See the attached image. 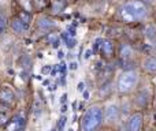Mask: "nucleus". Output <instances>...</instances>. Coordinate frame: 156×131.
Instances as JSON below:
<instances>
[{"mask_svg": "<svg viewBox=\"0 0 156 131\" xmlns=\"http://www.w3.org/2000/svg\"><path fill=\"white\" fill-rule=\"evenodd\" d=\"M38 26H40V29H43V30H48V29H51V27L55 26V22L52 21V19L47 18V16H44V18H41L40 21H38Z\"/></svg>", "mask_w": 156, "mask_h": 131, "instance_id": "obj_10", "label": "nucleus"}, {"mask_svg": "<svg viewBox=\"0 0 156 131\" xmlns=\"http://www.w3.org/2000/svg\"><path fill=\"white\" fill-rule=\"evenodd\" d=\"M66 111H67V107H66V105H63V107H62V112H66Z\"/></svg>", "mask_w": 156, "mask_h": 131, "instance_id": "obj_26", "label": "nucleus"}, {"mask_svg": "<svg viewBox=\"0 0 156 131\" xmlns=\"http://www.w3.org/2000/svg\"><path fill=\"white\" fill-rule=\"evenodd\" d=\"M14 131H23V129H16V130H14Z\"/></svg>", "mask_w": 156, "mask_h": 131, "instance_id": "obj_27", "label": "nucleus"}, {"mask_svg": "<svg viewBox=\"0 0 156 131\" xmlns=\"http://www.w3.org/2000/svg\"><path fill=\"white\" fill-rule=\"evenodd\" d=\"M101 53L104 55V56H107V57H110L111 55L114 53V45H112L111 41L105 40V41H103L101 43Z\"/></svg>", "mask_w": 156, "mask_h": 131, "instance_id": "obj_8", "label": "nucleus"}, {"mask_svg": "<svg viewBox=\"0 0 156 131\" xmlns=\"http://www.w3.org/2000/svg\"><path fill=\"white\" fill-rule=\"evenodd\" d=\"M19 19H21L22 22H23L25 25H27L30 22V14L29 12H25V11H22L21 14H19Z\"/></svg>", "mask_w": 156, "mask_h": 131, "instance_id": "obj_16", "label": "nucleus"}, {"mask_svg": "<svg viewBox=\"0 0 156 131\" xmlns=\"http://www.w3.org/2000/svg\"><path fill=\"white\" fill-rule=\"evenodd\" d=\"M15 101V94L10 88H2L0 89V102L4 105H11Z\"/></svg>", "mask_w": 156, "mask_h": 131, "instance_id": "obj_5", "label": "nucleus"}, {"mask_svg": "<svg viewBox=\"0 0 156 131\" xmlns=\"http://www.w3.org/2000/svg\"><path fill=\"white\" fill-rule=\"evenodd\" d=\"M34 113L36 115H40V105H38L37 101H36V104H34Z\"/></svg>", "mask_w": 156, "mask_h": 131, "instance_id": "obj_19", "label": "nucleus"}, {"mask_svg": "<svg viewBox=\"0 0 156 131\" xmlns=\"http://www.w3.org/2000/svg\"><path fill=\"white\" fill-rule=\"evenodd\" d=\"M66 98H67V94H63V96H62V98H60V101H62L63 102V104H65V102H66Z\"/></svg>", "mask_w": 156, "mask_h": 131, "instance_id": "obj_24", "label": "nucleus"}, {"mask_svg": "<svg viewBox=\"0 0 156 131\" xmlns=\"http://www.w3.org/2000/svg\"><path fill=\"white\" fill-rule=\"evenodd\" d=\"M66 122H67V119H66V116H62V118L58 120V124H56V131H63L66 126Z\"/></svg>", "mask_w": 156, "mask_h": 131, "instance_id": "obj_14", "label": "nucleus"}, {"mask_svg": "<svg viewBox=\"0 0 156 131\" xmlns=\"http://www.w3.org/2000/svg\"><path fill=\"white\" fill-rule=\"evenodd\" d=\"M90 55H92V51H86L85 52V59H89V57H90Z\"/></svg>", "mask_w": 156, "mask_h": 131, "instance_id": "obj_23", "label": "nucleus"}, {"mask_svg": "<svg viewBox=\"0 0 156 131\" xmlns=\"http://www.w3.org/2000/svg\"><path fill=\"white\" fill-rule=\"evenodd\" d=\"M104 116H105V119H107L108 122H115L116 119H118V116H119L118 107H116V105H114V104L108 105L107 109H105V115Z\"/></svg>", "mask_w": 156, "mask_h": 131, "instance_id": "obj_6", "label": "nucleus"}, {"mask_svg": "<svg viewBox=\"0 0 156 131\" xmlns=\"http://www.w3.org/2000/svg\"><path fill=\"white\" fill-rule=\"evenodd\" d=\"M70 68H71V70H77V63H76V62L70 63Z\"/></svg>", "mask_w": 156, "mask_h": 131, "instance_id": "obj_22", "label": "nucleus"}, {"mask_svg": "<svg viewBox=\"0 0 156 131\" xmlns=\"http://www.w3.org/2000/svg\"><path fill=\"white\" fill-rule=\"evenodd\" d=\"M59 71L62 72V75L65 74V71H66V64H63V63H62V64L59 66Z\"/></svg>", "mask_w": 156, "mask_h": 131, "instance_id": "obj_20", "label": "nucleus"}, {"mask_svg": "<svg viewBox=\"0 0 156 131\" xmlns=\"http://www.w3.org/2000/svg\"><path fill=\"white\" fill-rule=\"evenodd\" d=\"M48 43H51L54 47H58V44H59V38H58V36H55V34H49L48 36Z\"/></svg>", "mask_w": 156, "mask_h": 131, "instance_id": "obj_17", "label": "nucleus"}, {"mask_svg": "<svg viewBox=\"0 0 156 131\" xmlns=\"http://www.w3.org/2000/svg\"><path fill=\"white\" fill-rule=\"evenodd\" d=\"M149 101V93L145 90L140 91V93L137 94V97H136V102H137V105H140V107H145L147 104H148Z\"/></svg>", "mask_w": 156, "mask_h": 131, "instance_id": "obj_7", "label": "nucleus"}, {"mask_svg": "<svg viewBox=\"0 0 156 131\" xmlns=\"http://www.w3.org/2000/svg\"><path fill=\"white\" fill-rule=\"evenodd\" d=\"M49 71H51V67H44V68H43V72H44V74H48Z\"/></svg>", "mask_w": 156, "mask_h": 131, "instance_id": "obj_21", "label": "nucleus"}, {"mask_svg": "<svg viewBox=\"0 0 156 131\" xmlns=\"http://www.w3.org/2000/svg\"><path fill=\"white\" fill-rule=\"evenodd\" d=\"M144 68L147 71L155 72L156 71V57H148V59L144 62Z\"/></svg>", "mask_w": 156, "mask_h": 131, "instance_id": "obj_11", "label": "nucleus"}, {"mask_svg": "<svg viewBox=\"0 0 156 131\" xmlns=\"http://www.w3.org/2000/svg\"><path fill=\"white\" fill-rule=\"evenodd\" d=\"M103 123V109L97 105L90 107L82 119V130L83 131H96Z\"/></svg>", "mask_w": 156, "mask_h": 131, "instance_id": "obj_1", "label": "nucleus"}, {"mask_svg": "<svg viewBox=\"0 0 156 131\" xmlns=\"http://www.w3.org/2000/svg\"><path fill=\"white\" fill-rule=\"evenodd\" d=\"M8 120H10V119H8V115L5 112H2V111H0V127H4L5 124L8 123Z\"/></svg>", "mask_w": 156, "mask_h": 131, "instance_id": "obj_15", "label": "nucleus"}, {"mask_svg": "<svg viewBox=\"0 0 156 131\" xmlns=\"http://www.w3.org/2000/svg\"><path fill=\"white\" fill-rule=\"evenodd\" d=\"M122 15H123L126 22L141 19L147 15V7L138 0H133V2H129L125 4L123 10H122Z\"/></svg>", "mask_w": 156, "mask_h": 131, "instance_id": "obj_2", "label": "nucleus"}, {"mask_svg": "<svg viewBox=\"0 0 156 131\" xmlns=\"http://www.w3.org/2000/svg\"><path fill=\"white\" fill-rule=\"evenodd\" d=\"M143 115L141 113H134L127 122V131H141L143 129Z\"/></svg>", "mask_w": 156, "mask_h": 131, "instance_id": "obj_4", "label": "nucleus"}, {"mask_svg": "<svg viewBox=\"0 0 156 131\" xmlns=\"http://www.w3.org/2000/svg\"><path fill=\"white\" fill-rule=\"evenodd\" d=\"M63 40L66 41V45H67L69 48H73V47L76 45V40H74L73 37H69V34H63Z\"/></svg>", "mask_w": 156, "mask_h": 131, "instance_id": "obj_13", "label": "nucleus"}, {"mask_svg": "<svg viewBox=\"0 0 156 131\" xmlns=\"http://www.w3.org/2000/svg\"><path fill=\"white\" fill-rule=\"evenodd\" d=\"M70 131H73V130H70Z\"/></svg>", "mask_w": 156, "mask_h": 131, "instance_id": "obj_28", "label": "nucleus"}, {"mask_svg": "<svg viewBox=\"0 0 156 131\" xmlns=\"http://www.w3.org/2000/svg\"><path fill=\"white\" fill-rule=\"evenodd\" d=\"M83 98H85V100L89 98V93H88V91H83Z\"/></svg>", "mask_w": 156, "mask_h": 131, "instance_id": "obj_25", "label": "nucleus"}, {"mask_svg": "<svg viewBox=\"0 0 156 131\" xmlns=\"http://www.w3.org/2000/svg\"><path fill=\"white\" fill-rule=\"evenodd\" d=\"M83 89H85V83L80 82V83H78V86H77V90L78 91H83Z\"/></svg>", "mask_w": 156, "mask_h": 131, "instance_id": "obj_18", "label": "nucleus"}, {"mask_svg": "<svg viewBox=\"0 0 156 131\" xmlns=\"http://www.w3.org/2000/svg\"><path fill=\"white\" fill-rule=\"evenodd\" d=\"M11 27H12V30L16 33V34H21V33L25 32V29H26V25L23 23V22L21 21V19H14L12 22H11Z\"/></svg>", "mask_w": 156, "mask_h": 131, "instance_id": "obj_9", "label": "nucleus"}, {"mask_svg": "<svg viewBox=\"0 0 156 131\" xmlns=\"http://www.w3.org/2000/svg\"><path fill=\"white\" fill-rule=\"evenodd\" d=\"M121 55H122V57L127 59V57L132 55V48H130L129 45H122L121 47Z\"/></svg>", "mask_w": 156, "mask_h": 131, "instance_id": "obj_12", "label": "nucleus"}, {"mask_svg": "<svg viewBox=\"0 0 156 131\" xmlns=\"http://www.w3.org/2000/svg\"><path fill=\"white\" fill-rule=\"evenodd\" d=\"M138 82V74L136 71H125L118 79V90L121 93H129Z\"/></svg>", "mask_w": 156, "mask_h": 131, "instance_id": "obj_3", "label": "nucleus"}]
</instances>
